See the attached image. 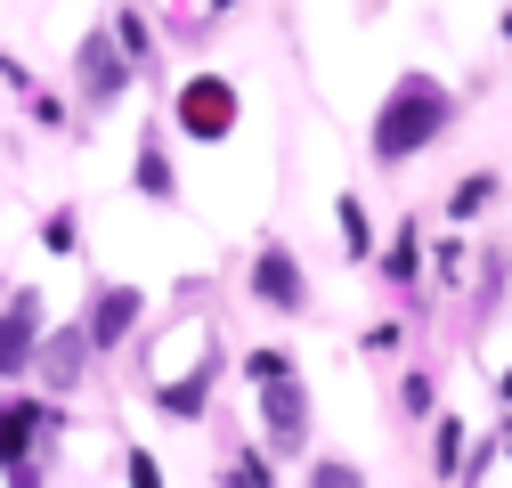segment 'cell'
Here are the masks:
<instances>
[{"mask_svg": "<svg viewBox=\"0 0 512 488\" xmlns=\"http://www.w3.org/2000/svg\"><path fill=\"white\" fill-rule=\"evenodd\" d=\"M131 488H163L155 480V456H131Z\"/></svg>", "mask_w": 512, "mask_h": 488, "instance_id": "ba28073f", "label": "cell"}, {"mask_svg": "<svg viewBox=\"0 0 512 488\" xmlns=\"http://www.w3.org/2000/svg\"><path fill=\"white\" fill-rule=\"evenodd\" d=\"M163 407H171V415H196V407H204V375H196V383H171Z\"/></svg>", "mask_w": 512, "mask_h": 488, "instance_id": "8992f818", "label": "cell"}, {"mask_svg": "<svg viewBox=\"0 0 512 488\" xmlns=\"http://www.w3.org/2000/svg\"><path fill=\"white\" fill-rule=\"evenodd\" d=\"M131 318H139V293H106V301H98V326H90V342H114Z\"/></svg>", "mask_w": 512, "mask_h": 488, "instance_id": "277c9868", "label": "cell"}, {"mask_svg": "<svg viewBox=\"0 0 512 488\" xmlns=\"http://www.w3.org/2000/svg\"><path fill=\"white\" fill-rule=\"evenodd\" d=\"M447 122V90H431V82H399V98L382 106V122H374V147L382 155H415L431 131Z\"/></svg>", "mask_w": 512, "mask_h": 488, "instance_id": "6da1fadb", "label": "cell"}, {"mask_svg": "<svg viewBox=\"0 0 512 488\" xmlns=\"http://www.w3.org/2000/svg\"><path fill=\"white\" fill-rule=\"evenodd\" d=\"M504 399H512V375H504Z\"/></svg>", "mask_w": 512, "mask_h": 488, "instance_id": "30bf717a", "label": "cell"}, {"mask_svg": "<svg viewBox=\"0 0 512 488\" xmlns=\"http://www.w3.org/2000/svg\"><path fill=\"white\" fill-rule=\"evenodd\" d=\"M179 122H187L196 139H220L228 122H236V90H228V82H212V74H196V82L179 90Z\"/></svg>", "mask_w": 512, "mask_h": 488, "instance_id": "7a4b0ae2", "label": "cell"}, {"mask_svg": "<svg viewBox=\"0 0 512 488\" xmlns=\"http://www.w3.org/2000/svg\"><path fill=\"white\" fill-rule=\"evenodd\" d=\"M317 488H358V480L350 472H317Z\"/></svg>", "mask_w": 512, "mask_h": 488, "instance_id": "9c48e42d", "label": "cell"}, {"mask_svg": "<svg viewBox=\"0 0 512 488\" xmlns=\"http://www.w3.org/2000/svg\"><path fill=\"white\" fill-rule=\"evenodd\" d=\"M25 432H33V407H9V415H0V456H17Z\"/></svg>", "mask_w": 512, "mask_h": 488, "instance_id": "5b68a950", "label": "cell"}, {"mask_svg": "<svg viewBox=\"0 0 512 488\" xmlns=\"http://www.w3.org/2000/svg\"><path fill=\"white\" fill-rule=\"evenodd\" d=\"M252 285H261V293L277 301V310H301V277H293V261L277 253V244H269L261 261H252Z\"/></svg>", "mask_w": 512, "mask_h": 488, "instance_id": "3957f363", "label": "cell"}, {"mask_svg": "<svg viewBox=\"0 0 512 488\" xmlns=\"http://www.w3.org/2000/svg\"><path fill=\"white\" fill-rule=\"evenodd\" d=\"M25 318H33V310H17L9 334H0V366H17V358H25Z\"/></svg>", "mask_w": 512, "mask_h": 488, "instance_id": "52a82bcc", "label": "cell"}]
</instances>
